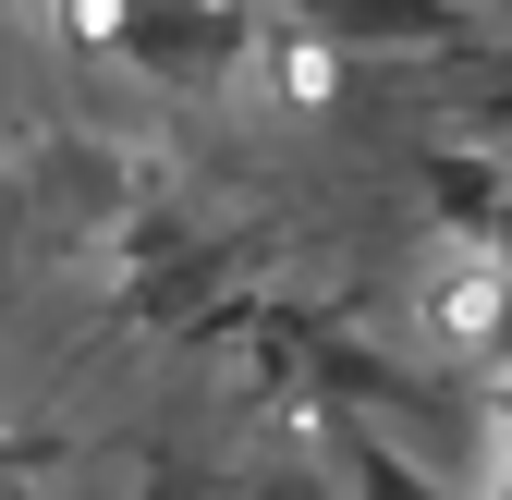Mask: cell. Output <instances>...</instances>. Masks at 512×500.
<instances>
[{"instance_id":"cell-4","label":"cell","mask_w":512,"mask_h":500,"mask_svg":"<svg viewBox=\"0 0 512 500\" xmlns=\"http://www.w3.org/2000/svg\"><path fill=\"white\" fill-rule=\"evenodd\" d=\"M488 342H500V366H512V293H500V318H488Z\"/></svg>"},{"instance_id":"cell-3","label":"cell","mask_w":512,"mask_h":500,"mask_svg":"<svg viewBox=\"0 0 512 500\" xmlns=\"http://www.w3.org/2000/svg\"><path fill=\"white\" fill-rule=\"evenodd\" d=\"M427 196L452 232H512V171L476 159V147H427Z\"/></svg>"},{"instance_id":"cell-1","label":"cell","mask_w":512,"mask_h":500,"mask_svg":"<svg viewBox=\"0 0 512 500\" xmlns=\"http://www.w3.org/2000/svg\"><path fill=\"white\" fill-rule=\"evenodd\" d=\"M110 49L135 61L147 86H171V98H208L232 61H244V13H232V0H122Z\"/></svg>"},{"instance_id":"cell-2","label":"cell","mask_w":512,"mask_h":500,"mask_svg":"<svg viewBox=\"0 0 512 500\" xmlns=\"http://www.w3.org/2000/svg\"><path fill=\"white\" fill-rule=\"evenodd\" d=\"M293 25L342 37V49H464V0H293Z\"/></svg>"}]
</instances>
